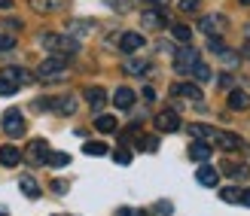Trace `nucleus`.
Wrapping results in <instances>:
<instances>
[{"label": "nucleus", "mask_w": 250, "mask_h": 216, "mask_svg": "<svg viewBox=\"0 0 250 216\" xmlns=\"http://www.w3.org/2000/svg\"><path fill=\"white\" fill-rule=\"evenodd\" d=\"M40 40H43V46L49 49V52H58V58H61V55H77V49H80L77 40L61 37V34H43Z\"/></svg>", "instance_id": "1"}, {"label": "nucleus", "mask_w": 250, "mask_h": 216, "mask_svg": "<svg viewBox=\"0 0 250 216\" xmlns=\"http://www.w3.org/2000/svg\"><path fill=\"white\" fill-rule=\"evenodd\" d=\"M67 70H64V58H46L40 67H37V79H46V82H52V79H61Z\"/></svg>", "instance_id": "2"}, {"label": "nucleus", "mask_w": 250, "mask_h": 216, "mask_svg": "<svg viewBox=\"0 0 250 216\" xmlns=\"http://www.w3.org/2000/svg\"><path fill=\"white\" fill-rule=\"evenodd\" d=\"M189 156H192V161H208V158H210V146H208L205 140H195V143L189 146Z\"/></svg>", "instance_id": "15"}, {"label": "nucleus", "mask_w": 250, "mask_h": 216, "mask_svg": "<svg viewBox=\"0 0 250 216\" xmlns=\"http://www.w3.org/2000/svg\"><path fill=\"white\" fill-rule=\"evenodd\" d=\"M244 55H247V58H250V46H247V49H244Z\"/></svg>", "instance_id": "41"}, {"label": "nucleus", "mask_w": 250, "mask_h": 216, "mask_svg": "<svg viewBox=\"0 0 250 216\" xmlns=\"http://www.w3.org/2000/svg\"><path fill=\"white\" fill-rule=\"evenodd\" d=\"M83 152H85V156H104L107 146H104V143H85V146H83Z\"/></svg>", "instance_id": "28"}, {"label": "nucleus", "mask_w": 250, "mask_h": 216, "mask_svg": "<svg viewBox=\"0 0 250 216\" xmlns=\"http://www.w3.org/2000/svg\"><path fill=\"white\" fill-rule=\"evenodd\" d=\"M52 189H55L58 195H64V192H67V183H61V180H55V183H52Z\"/></svg>", "instance_id": "38"}, {"label": "nucleus", "mask_w": 250, "mask_h": 216, "mask_svg": "<svg viewBox=\"0 0 250 216\" xmlns=\"http://www.w3.org/2000/svg\"><path fill=\"white\" fill-rule=\"evenodd\" d=\"M226 174H229V177H241V180H244V177H247V168H241V164H226Z\"/></svg>", "instance_id": "31"}, {"label": "nucleus", "mask_w": 250, "mask_h": 216, "mask_svg": "<svg viewBox=\"0 0 250 216\" xmlns=\"http://www.w3.org/2000/svg\"><path fill=\"white\" fill-rule=\"evenodd\" d=\"M95 128H98V131H104V134L116 131V116H98V119H95Z\"/></svg>", "instance_id": "22"}, {"label": "nucleus", "mask_w": 250, "mask_h": 216, "mask_svg": "<svg viewBox=\"0 0 250 216\" xmlns=\"http://www.w3.org/2000/svg\"><path fill=\"white\" fill-rule=\"evenodd\" d=\"M146 70V64L144 61H128V64H125V73H134V76H141Z\"/></svg>", "instance_id": "29"}, {"label": "nucleus", "mask_w": 250, "mask_h": 216, "mask_svg": "<svg viewBox=\"0 0 250 216\" xmlns=\"http://www.w3.org/2000/svg\"><path fill=\"white\" fill-rule=\"evenodd\" d=\"M141 149L156 152V149H159V140H156V137H141Z\"/></svg>", "instance_id": "30"}, {"label": "nucleus", "mask_w": 250, "mask_h": 216, "mask_svg": "<svg viewBox=\"0 0 250 216\" xmlns=\"http://www.w3.org/2000/svg\"><path fill=\"white\" fill-rule=\"evenodd\" d=\"M171 201H156L153 204V216H171Z\"/></svg>", "instance_id": "27"}, {"label": "nucleus", "mask_w": 250, "mask_h": 216, "mask_svg": "<svg viewBox=\"0 0 250 216\" xmlns=\"http://www.w3.org/2000/svg\"><path fill=\"white\" fill-rule=\"evenodd\" d=\"M12 92H16V82H9V79H3V76H0V95H12Z\"/></svg>", "instance_id": "33"}, {"label": "nucleus", "mask_w": 250, "mask_h": 216, "mask_svg": "<svg viewBox=\"0 0 250 216\" xmlns=\"http://www.w3.org/2000/svg\"><path fill=\"white\" fill-rule=\"evenodd\" d=\"M116 216H146V210H137V207H122Z\"/></svg>", "instance_id": "34"}, {"label": "nucleus", "mask_w": 250, "mask_h": 216, "mask_svg": "<svg viewBox=\"0 0 250 216\" xmlns=\"http://www.w3.org/2000/svg\"><path fill=\"white\" fill-rule=\"evenodd\" d=\"M156 128L159 131H177L180 128V116L174 110H162L159 116H156Z\"/></svg>", "instance_id": "6"}, {"label": "nucleus", "mask_w": 250, "mask_h": 216, "mask_svg": "<svg viewBox=\"0 0 250 216\" xmlns=\"http://www.w3.org/2000/svg\"><path fill=\"white\" fill-rule=\"evenodd\" d=\"M229 107H232V110H247V107H250V95L235 88V92H229Z\"/></svg>", "instance_id": "14"}, {"label": "nucleus", "mask_w": 250, "mask_h": 216, "mask_svg": "<svg viewBox=\"0 0 250 216\" xmlns=\"http://www.w3.org/2000/svg\"><path fill=\"white\" fill-rule=\"evenodd\" d=\"M12 46H16V40H12V37H0V52H9Z\"/></svg>", "instance_id": "35"}, {"label": "nucleus", "mask_w": 250, "mask_h": 216, "mask_svg": "<svg viewBox=\"0 0 250 216\" xmlns=\"http://www.w3.org/2000/svg\"><path fill=\"white\" fill-rule=\"evenodd\" d=\"M28 158L34 164H46V158H49V143L46 140H34L31 149H28Z\"/></svg>", "instance_id": "7"}, {"label": "nucleus", "mask_w": 250, "mask_h": 216, "mask_svg": "<svg viewBox=\"0 0 250 216\" xmlns=\"http://www.w3.org/2000/svg\"><path fill=\"white\" fill-rule=\"evenodd\" d=\"M0 216H6V210H3V207H0Z\"/></svg>", "instance_id": "42"}, {"label": "nucleus", "mask_w": 250, "mask_h": 216, "mask_svg": "<svg viewBox=\"0 0 250 216\" xmlns=\"http://www.w3.org/2000/svg\"><path fill=\"white\" fill-rule=\"evenodd\" d=\"M198 6V0H180V9L183 12H189V9H195Z\"/></svg>", "instance_id": "37"}, {"label": "nucleus", "mask_w": 250, "mask_h": 216, "mask_svg": "<svg viewBox=\"0 0 250 216\" xmlns=\"http://www.w3.org/2000/svg\"><path fill=\"white\" fill-rule=\"evenodd\" d=\"M174 37H177L180 43H189L192 40V31L186 28V24H174Z\"/></svg>", "instance_id": "26"}, {"label": "nucleus", "mask_w": 250, "mask_h": 216, "mask_svg": "<svg viewBox=\"0 0 250 216\" xmlns=\"http://www.w3.org/2000/svg\"><path fill=\"white\" fill-rule=\"evenodd\" d=\"M141 46H144V37L134 34V31H128V34L119 37V49H122V52H137Z\"/></svg>", "instance_id": "8"}, {"label": "nucleus", "mask_w": 250, "mask_h": 216, "mask_svg": "<svg viewBox=\"0 0 250 216\" xmlns=\"http://www.w3.org/2000/svg\"><path fill=\"white\" fill-rule=\"evenodd\" d=\"M67 28H70V31H77V34H85V31L92 28V24H83V21H70Z\"/></svg>", "instance_id": "36"}, {"label": "nucleus", "mask_w": 250, "mask_h": 216, "mask_svg": "<svg viewBox=\"0 0 250 216\" xmlns=\"http://www.w3.org/2000/svg\"><path fill=\"white\" fill-rule=\"evenodd\" d=\"M113 158H116V164H128V161H131V152H128V149H116Z\"/></svg>", "instance_id": "32"}, {"label": "nucleus", "mask_w": 250, "mask_h": 216, "mask_svg": "<svg viewBox=\"0 0 250 216\" xmlns=\"http://www.w3.org/2000/svg\"><path fill=\"white\" fill-rule=\"evenodd\" d=\"M31 6L37 12H55V9L64 6V0H31Z\"/></svg>", "instance_id": "20"}, {"label": "nucleus", "mask_w": 250, "mask_h": 216, "mask_svg": "<svg viewBox=\"0 0 250 216\" xmlns=\"http://www.w3.org/2000/svg\"><path fill=\"white\" fill-rule=\"evenodd\" d=\"M198 28H202L208 37H220L223 31H226V19L223 16H205L202 21H198Z\"/></svg>", "instance_id": "5"}, {"label": "nucleus", "mask_w": 250, "mask_h": 216, "mask_svg": "<svg viewBox=\"0 0 250 216\" xmlns=\"http://www.w3.org/2000/svg\"><path fill=\"white\" fill-rule=\"evenodd\" d=\"M85 100H89L95 110H101V107H104V100H107V95H104V88L92 85V88H85Z\"/></svg>", "instance_id": "13"}, {"label": "nucleus", "mask_w": 250, "mask_h": 216, "mask_svg": "<svg viewBox=\"0 0 250 216\" xmlns=\"http://www.w3.org/2000/svg\"><path fill=\"white\" fill-rule=\"evenodd\" d=\"M3 79H9V82H16V85H19V82H28V79H31V73H28V70H21V67H6V70H3Z\"/></svg>", "instance_id": "18"}, {"label": "nucleus", "mask_w": 250, "mask_h": 216, "mask_svg": "<svg viewBox=\"0 0 250 216\" xmlns=\"http://www.w3.org/2000/svg\"><path fill=\"white\" fill-rule=\"evenodd\" d=\"M174 95H183V98H189V100H198V98H202L198 85H192V82H177V85H174Z\"/></svg>", "instance_id": "16"}, {"label": "nucleus", "mask_w": 250, "mask_h": 216, "mask_svg": "<svg viewBox=\"0 0 250 216\" xmlns=\"http://www.w3.org/2000/svg\"><path fill=\"white\" fill-rule=\"evenodd\" d=\"M189 134L195 140H210V137H217V128H210V125H189Z\"/></svg>", "instance_id": "17"}, {"label": "nucleus", "mask_w": 250, "mask_h": 216, "mask_svg": "<svg viewBox=\"0 0 250 216\" xmlns=\"http://www.w3.org/2000/svg\"><path fill=\"white\" fill-rule=\"evenodd\" d=\"M195 64H198V52H195L192 46L177 49V55H174V70H180V73H192Z\"/></svg>", "instance_id": "3"}, {"label": "nucleus", "mask_w": 250, "mask_h": 216, "mask_svg": "<svg viewBox=\"0 0 250 216\" xmlns=\"http://www.w3.org/2000/svg\"><path fill=\"white\" fill-rule=\"evenodd\" d=\"M217 143L223 146V149H229V152H235V149H241L244 146V140L238 134H229V131H223V134H217Z\"/></svg>", "instance_id": "10"}, {"label": "nucleus", "mask_w": 250, "mask_h": 216, "mask_svg": "<svg viewBox=\"0 0 250 216\" xmlns=\"http://www.w3.org/2000/svg\"><path fill=\"white\" fill-rule=\"evenodd\" d=\"M144 24H146V28H153V31H159V28H165V19H162V12L146 9L144 12Z\"/></svg>", "instance_id": "19"}, {"label": "nucleus", "mask_w": 250, "mask_h": 216, "mask_svg": "<svg viewBox=\"0 0 250 216\" xmlns=\"http://www.w3.org/2000/svg\"><path fill=\"white\" fill-rule=\"evenodd\" d=\"M192 73H195V79H198V82H208V79H210V67L202 64V61H198V64L192 67Z\"/></svg>", "instance_id": "25"}, {"label": "nucleus", "mask_w": 250, "mask_h": 216, "mask_svg": "<svg viewBox=\"0 0 250 216\" xmlns=\"http://www.w3.org/2000/svg\"><path fill=\"white\" fill-rule=\"evenodd\" d=\"M46 164H52V168H64V164H70V156H67V152H49Z\"/></svg>", "instance_id": "23"}, {"label": "nucleus", "mask_w": 250, "mask_h": 216, "mask_svg": "<svg viewBox=\"0 0 250 216\" xmlns=\"http://www.w3.org/2000/svg\"><path fill=\"white\" fill-rule=\"evenodd\" d=\"M220 198H223V201H232V204H235V201H241V189H235V186L220 189Z\"/></svg>", "instance_id": "24"}, {"label": "nucleus", "mask_w": 250, "mask_h": 216, "mask_svg": "<svg viewBox=\"0 0 250 216\" xmlns=\"http://www.w3.org/2000/svg\"><path fill=\"white\" fill-rule=\"evenodd\" d=\"M3 131H6L9 137H21V134H24V119H21L19 110H6V113H3Z\"/></svg>", "instance_id": "4"}, {"label": "nucleus", "mask_w": 250, "mask_h": 216, "mask_svg": "<svg viewBox=\"0 0 250 216\" xmlns=\"http://www.w3.org/2000/svg\"><path fill=\"white\" fill-rule=\"evenodd\" d=\"M195 180L202 183V186H217L220 174H217L214 168H208V164H202V168H198V174H195Z\"/></svg>", "instance_id": "12"}, {"label": "nucleus", "mask_w": 250, "mask_h": 216, "mask_svg": "<svg viewBox=\"0 0 250 216\" xmlns=\"http://www.w3.org/2000/svg\"><path fill=\"white\" fill-rule=\"evenodd\" d=\"M12 6V0H0V9H9Z\"/></svg>", "instance_id": "40"}, {"label": "nucleus", "mask_w": 250, "mask_h": 216, "mask_svg": "<svg viewBox=\"0 0 250 216\" xmlns=\"http://www.w3.org/2000/svg\"><path fill=\"white\" fill-rule=\"evenodd\" d=\"M241 201H244V204L250 207V189H244V192H241Z\"/></svg>", "instance_id": "39"}, {"label": "nucleus", "mask_w": 250, "mask_h": 216, "mask_svg": "<svg viewBox=\"0 0 250 216\" xmlns=\"http://www.w3.org/2000/svg\"><path fill=\"white\" fill-rule=\"evenodd\" d=\"M241 3H244V6H250V0H241Z\"/></svg>", "instance_id": "43"}, {"label": "nucleus", "mask_w": 250, "mask_h": 216, "mask_svg": "<svg viewBox=\"0 0 250 216\" xmlns=\"http://www.w3.org/2000/svg\"><path fill=\"white\" fill-rule=\"evenodd\" d=\"M21 192L24 195H28V198H40V186H37V180H34V177H21Z\"/></svg>", "instance_id": "21"}, {"label": "nucleus", "mask_w": 250, "mask_h": 216, "mask_svg": "<svg viewBox=\"0 0 250 216\" xmlns=\"http://www.w3.org/2000/svg\"><path fill=\"white\" fill-rule=\"evenodd\" d=\"M113 104L119 107V110H128L131 104H134V92H131V88H116V95H113Z\"/></svg>", "instance_id": "11"}, {"label": "nucleus", "mask_w": 250, "mask_h": 216, "mask_svg": "<svg viewBox=\"0 0 250 216\" xmlns=\"http://www.w3.org/2000/svg\"><path fill=\"white\" fill-rule=\"evenodd\" d=\"M19 161H21V149H16V146H0V164H3V168H16Z\"/></svg>", "instance_id": "9"}]
</instances>
